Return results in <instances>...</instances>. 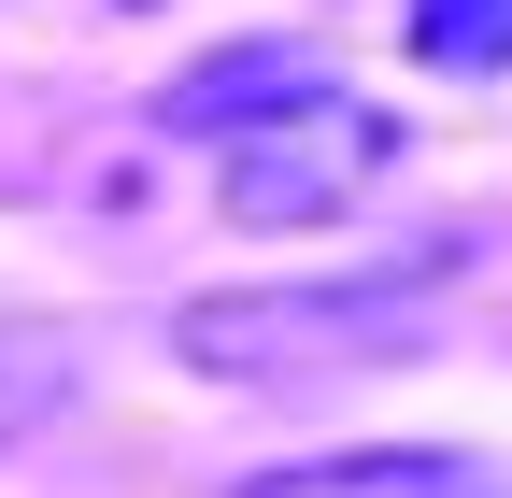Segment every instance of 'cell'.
I'll use <instances>...</instances> for the list:
<instances>
[{
    "instance_id": "8992f818",
    "label": "cell",
    "mask_w": 512,
    "mask_h": 498,
    "mask_svg": "<svg viewBox=\"0 0 512 498\" xmlns=\"http://www.w3.org/2000/svg\"><path fill=\"white\" fill-rule=\"evenodd\" d=\"M128 15H143V0H128Z\"/></svg>"
},
{
    "instance_id": "6da1fadb",
    "label": "cell",
    "mask_w": 512,
    "mask_h": 498,
    "mask_svg": "<svg viewBox=\"0 0 512 498\" xmlns=\"http://www.w3.org/2000/svg\"><path fill=\"white\" fill-rule=\"evenodd\" d=\"M456 271V242L370 271V285H214L171 314V356L214 385H285V370H342V356H427V285Z\"/></svg>"
},
{
    "instance_id": "5b68a950",
    "label": "cell",
    "mask_w": 512,
    "mask_h": 498,
    "mask_svg": "<svg viewBox=\"0 0 512 498\" xmlns=\"http://www.w3.org/2000/svg\"><path fill=\"white\" fill-rule=\"evenodd\" d=\"M413 57L498 86V72H512V0H413Z\"/></svg>"
},
{
    "instance_id": "3957f363",
    "label": "cell",
    "mask_w": 512,
    "mask_h": 498,
    "mask_svg": "<svg viewBox=\"0 0 512 498\" xmlns=\"http://www.w3.org/2000/svg\"><path fill=\"white\" fill-rule=\"evenodd\" d=\"M228 498H512V470L470 442H356V456H285Z\"/></svg>"
},
{
    "instance_id": "277c9868",
    "label": "cell",
    "mask_w": 512,
    "mask_h": 498,
    "mask_svg": "<svg viewBox=\"0 0 512 498\" xmlns=\"http://www.w3.org/2000/svg\"><path fill=\"white\" fill-rule=\"evenodd\" d=\"M72 385H86V370H72V342H57V328H0V456L43 442V427L72 413Z\"/></svg>"
},
{
    "instance_id": "7a4b0ae2",
    "label": "cell",
    "mask_w": 512,
    "mask_h": 498,
    "mask_svg": "<svg viewBox=\"0 0 512 498\" xmlns=\"http://www.w3.org/2000/svg\"><path fill=\"white\" fill-rule=\"evenodd\" d=\"M228 157H214V200H228V228H342L384 171H399V114L384 100H356V86H328V72H299V86H271L256 114H228L214 129Z\"/></svg>"
}]
</instances>
